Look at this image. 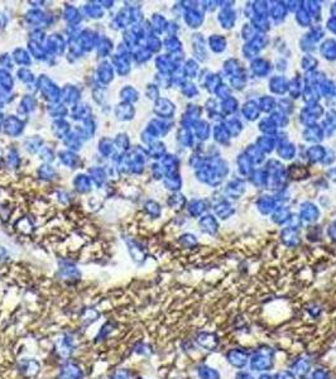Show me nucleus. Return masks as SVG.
Listing matches in <instances>:
<instances>
[{"label": "nucleus", "instance_id": "1", "mask_svg": "<svg viewBox=\"0 0 336 379\" xmlns=\"http://www.w3.org/2000/svg\"><path fill=\"white\" fill-rule=\"evenodd\" d=\"M35 89L41 96L48 101V104H55L61 101V88L47 75H41L35 80Z\"/></svg>", "mask_w": 336, "mask_h": 379}, {"label": "nucleus", "instance_id": "2", "mask_svg": "<svg viewBox=\"0 0 336 379\" xmlns=\"http://www.w3.org/2000/svg\"><path fill=\"white\" fill-rule=\"evenodd\" d=\"M24 19L30 27H34V29H43L53 23L52 15H48L40 8H32L28 10L24 15Z\"/></svg>", "mask_w": 336, "mask_h": 379}, {"label": "nucleus", "instance_id": "3", "mask_svg": "<svg viewBox=\"0 0 336 379\" xmlns=\"http://www.w3.org/2000/svg\"><path fill=\"white\" fill-rule=\"evenodd\" d=\"M272 367H273V352L269 350V348L259 349L250 358V368L253 370H256V372L269 370Z\"/></svg>", "mask_w": 336, "mask_h": 379}, {"label": "nucleus", "instance_id": "4", "mask_svg": "<svg viewBox=\"0 0 336 379\" xmlns=\"http://www.w3.org/2000/svg\"><path fill=\"white\" fill-rule=\"evenodd\" d=\"M45 48L47 53L52 57H58V56H63L67 48V42H66L65 37L61 33H52V34L47 35L45 42Z\"/></svg>", "mask_w": 336, "mask_h": 379}, {"label": "nucleus", "instance_id": "5", "mask_svg": "<svg viewBox=\"0 0 336 379\" xmlns=\"http://www.w3.org/2000/svg\"><path fill=\"white\" fill-rule=\"evenodd\" d=\"M25 129V123L22 118L18 115H8L4 119V124H3V132L7 137L17 138L23 134Z\"/></svg>", "mask_w": 336, "mask_h": 379}, {"label": "nucleus", "instance_id": "6", "mask_svg": "<svg viewBox=\"0 0 336 379\" xmlns=\"http://www.w3.org/2000/svg\"><path fill=\"white\" fill-rule=\"evenodd\" d=\"M58 379H85V370L79 363L65 360L58 368Z\"/></svg>", "mask_w": 336, "mask_h": 379}, {"label": "nucleus", "instance_id": "7", "mask_svg": "<svg viewBox=\"0 0 336 379\" xmlns=\"http://www.w3.org/2000/svg\"><path fill=\"white\" fill-rule=\"evenodd\" d=\"M61 281L67 283H75L81 280V271L76 267V264L70 260H62L57 272Z\"/></svg>", "mask_w": 336, "mask_h": 379}, {"label": "nucleus", "instance_id": "8", "mask_svg": "<svg viewBox=\"0 0 336 379\" xmlns=\"http://www.w3.org/2000/svg\"><path fill=\"white\" fill-rule=\"evenodd\" d=\"M115 76V70L113 67L111 62L107 60H102L101 62L97 65L96 70H95V79H96V84L101 86H107L110 83H113Z\"/></svg>", "mask_w": 336, "mask_h": 379}, {"label": "nucleus", "instance_id": "9", "mask_svg": "<svg viewBox=\"0 0 336 379\" xmlns=\"http://www.w3.org/2000/svg\"><path fill=\"white\" fill-rule=\"evenodd\" d=\"M78 41L85 53L91 52V51H94L96 48L99 34L94 29H91V28H84V29H81L80 34H79Z\"/></svg>", "mask_w": 336, "mask_h": 379}, {"label": "nucleus", "instance_id": "10", "mask_svg": "<svg viewBox=\"0 0 336 379\" xmlns=\"http://www.w3.org/2000/svg\"><path fill=\"white\" fill-rule=\"evenodd\" d=\"M132 53H127V55H118V53H114L111 56V65L114 67L115 73H118L122 78H125L127 75H129L130 70V60H132Z\"/></svg>", "mask_w": 336, "mask_h": 379}, {"label": "nucleus", "instance_id": "11", "mask_svg": "<svg viewBox=\"0 0 336 379\" xmlns=\"http://www.w3.org/2000/svg\"><path fill=\"white\" fill-rule=\"evenodd\" d=\"M76 348L75 337L71 334H63L61 339H58L57 344H56V349H57L60 357H62L65 360H68V358L73 354Z\"/></svg>", "mask_w": 336, "mask_h": 379}, {"label": "nucleus", "instance_id": "12", "mask_svg": "<svg viewBox=\"0 0 336 379\" xmlns=\"http://www.w3.org/2000/svg\"><path fill=\"white\" fill-rule=\"evenodd\" d=\"M81 100V90L76 85H67L63 86L61 89V102L66 105V106H75L76 104H79Z\"/></svg>", "mask_w": 336, "mask_h": 379}, {"label": "nucleus", "instance_id": "13", "mask_svg": "<svg viewBox=\"0 0 336 379\" xmlns=\"http://www.w3.org/2000/svg\"><path fill=\"white\" fill-rule=\"evenodd\" d=\"M37 109V100L32 94H25L20 99L19 104H18L17 112L19 118H25Z\"/></svg>", "mask_w": 336, "mask_h": 379}, {"label": "nucleus", "instance_id": "14", "mask_svg": "<svg viewBox=\"0 0 336 379\" xmlns=\"http://www.w3.org/2000/svg\"><path fill=\"white\" fill-rule=\"evenodd\" d=\"M57 156L61 165L70 168V170H76L81 166V157L76 152H72V150H60Z\"/></svg>", "mask_w": 336, "mask_h": 379}, {"label": "nucleus", "instance_id": "15", "mask_svg": "<svg viewBox=\"0 0 336 379\" xmlns=\"http://www.w3.org/2000/svg\"><path fill=\"white\" fill-rule=\"evenodd\" d=\"M80 10L83 18H87V19L97 20L101 19L105 15V9L100 5L99 2L87 3V4H85Z\"/></svg>", "mask_w": 336, "mask_h": 379}, {"label": "nucleus", "instance_id": "16", "mask_svg": "<svg viewBox=\"0 0 336 379\" xmlns=\"http://www.w3.org/2000/svg\"><path fill=\"white\" fill-rule=\"evenodd\" d=\"M70 117L71 119L75 122H85L86 119L92 117V107L87 102H79L75 106L70 109Z\"/></svg>", "mask_w": 336, "mask_h": 379}, {"label": "nucleus", "instance_id": "17", "mask_svg": "<svg viewBox=\"0 0 336 379\" xmlns=\"http://www.w3.org/2000/svg\"><path fill=\"white\" fill-rule=\"evenodd\" d=\"M96 129H97L96 120L91 117V118H89V119L85 120V122L81 123V125H78V127H76L73 130H75V132L78 133V134L80 135L84 140H89V139H91V138H94L95 133H96Z\"/></svg>", "mask_w": 336, "mask_h": 379}, {"label": "nucleus", "instance_id": "18", "mask_svg": "<svg viewBox=\"0 0 336 379\" xmlns=\"http://www.w3.org/2000/svg\"><path fill=\"white\" fill-rule=\"evenodd\" d=\"M87 175L91 178L92 183L96 186L97 188H102L104 185L107 181V172L102 166H91V167L87 170Z\"/></svg>", "mask_w": 336, "mask_h": 379}, {"label": "nucleus", "instance_id": "19", "mask_svg": "<svg viewBox=\"0 0 336 379\" xmlns=\"http://www.w3.org/2000/svg\"><path fill=\"white\" fill-rule=\"evenodd\" d=\"M62 18L67 25H79L83 20L81 10L72 4H65L62 10Z\"/></svg>", "mask_w": 336, "mask_h": 379}, {"label": "nucleus", "instance_id": "20", "mask_svg": "<svg viewBox=\"0 0 336 379\" xmlns=\"http://www.w3.org/2000/svg\"><path fill=\"white\" fill-rule=\"evenodd\" d=\"M96 53L97 57L102 58V60H106V57L113 56V51H114V45H113V41L109 37H106L105 34H99V41H97L96 45Z\"/></svg>", "mask_w": 336, "mask_h": 379}, {"label": "nucleus", "instance_id": "21", "mask_svg": "<svg viewBox=\"0 0 336 379\" xmlns=\"http://www.w3.org/2000/svg\"><path fill=\"white\" fill-rule=\"evenodd\" d=\"M72 187L76 192L81 195H86L91 192L92 190V181L89 177L87 173H78L72 180Z\"/></svg>", "mask_w": 336, "mask_h": 379}, {"label": "nucleus", "instance_id": "22", "mask_svg": "<svg viewBox=\"0 0 336 379\" xmlns=\"http://www.w3.org/2000/svg\"><path fill=\"white\" fill-rule=\"evenodd\" d=\"M18 368L20 372L24 375L32 377V375L37 374L41 369V363L35 360L34 358H23L18 363Z\"/></svg>", "mask_w": 336, "mask_h": 379}, {"label": "nucleus", "instance_id": "23", "mask_svg": "<svg viewBox=\"0 0 336 379\" xmlns=\"http://www.w3.org/2000/svg\"><path fill=\"white\" fill-rule=\"evenodd\" d=\"M114 114L118 120L120 122H129L134 118L135 109L133 104H128V102H119L117 106L114 107Z\"/></svg>", "mask_w": 336, "mask_h": 379}, {"label": "nucleus", "instance_id": "24", "mask_svg": "<svg viewBox=\"0 0 336 379\" xmlns=\"http://www.w3.org/2000/svg\"><path fill=\"white\" fill-rule=\"evenodd\" d=\"M51 132H52L53 137L57 138V139H63L67 134H70L72 130H71V124L66 119H56L52 122L51 125Z\"/></svg>", "mask_w": 336, "mask_h": 379}, {"label": "nucleus", "instance_id": "25", "mask_svg": "<svg viewBox=\"0 0 336 379\" xmlns=\"http://www.w3.org/2000/svg\"><path fill=\"white\" fill-rule=\"evenodd\" d=\"M12 58L15 65L22 66V67H29L32 65V56H30V53L25 48H15L12 53Z\"/></svg>", "mask_w": 336, "mask_h": 379}, {"label": "nucleus", "instance_id": "26", "mask_svg": "<svg viewBox=\"0 0 336 379\" xmlns=\"http://www.w3.org/2000/svg\"><path fill=\"white\" fill-rule=\"evenodd\" d=\"M23 147L29 155H37L45 147V139L41 135H32L23 142Z\"/></svg>", "mask_w": 336, "mask_h": 379}, {"label": "nucleus", "instance_id": "27", "mask_svg": "<svg viewBox=\"0 0 336 379\" xmlns=\"http://www.w3.org/2000/svg\"><path fill=\"white\" fill-rule=\"evenodd\" d=\"M28 52L30 53L32 58L37 61H43L46 62L47 58L50 57V55L46 51L45 45H41V43L34 42V41H28Z\"/></svg>", "mask_w": 336, "mask_h": 379}, {"label": "nucleus", "instance_id": "28", "mask_svg": "<svg viewBox=\"0 0 336 379\" xmlns=\"http://www.w3.org/2000/svg\"><path fill=\"white\" fill-rule=\"evenodd\" d=\"M228 360H229V363L233 367L242 369V368H244L245 365H247L248 355L247 353L243 352V350L234 349L230 350V352L228 353Z\"/></svg>", "mask_w": 336, "mask_h": 379}, {"label": "nucleus", "instance_id": "29", "mask_svg": "<svg viewBox=\"0 0 336 379\" xmlns=\"http://www.w3.org/2000/svg\"><path fill=\"white\" fill-rule=\"evenodd\" d=\"M97 150L102 158H111L117 153L114 140L110 139L109 137H102L97 143Z\"/></svg>", "mask_w": 336, "mask_h": 379}, {"label": "nucleus", "instance_id": "30", "mask_svg": "<svg viewBox=\"0 0 336 379\" xmlns=\"http://www.w3.org/2000/svg\"><path fill=\"white\" fill-rule=\"evenodd\" d=\"M62 142L68 150H72V152L78 153V150H80L81 148H83L85 140L75 132V130H72L70 134H67L63 138Z\"/></svg>", "mask_w": 336, "mask_h": 379}, {"label": "nucleus", "instance_id": "31", "mask_svg": "<svg viewBox=\"0 0 336 379\" xmlns=\"http://www.w3.org/2000/svg\"><path fill=\"white\" fill-rule=\"evenodd\" d=\"M47 111L50 114L51 118L53 119H65L67 115H70V109L68 106H66L63 102H55V104H48L47 105Z\"/></svg>", "mask_w": 336, "mask_h": 379}, {"label": "nucleus", "instance_id": "32", "mask_svg": "<svg viewBox=\"0 0 336 379\" xmlns=\"http://www.w3.org/2000/svg\"><path fill=\"white\" fill-rule=\"evenodd\" d=\"M37 176L41 181H45V182H52L53 180H56L57 177V171L53 166H51L50 163H42L40 167L37 168Z\"/></svg>", "mask_w": 336, "mask_h": 379}, {"label": "nucleus", "instance_id": "33", "mask_svg": "<svg viewBox=\"0 0 336 379\" xmlns=\"http://www.w3.org/2000/svg\"><path fill=\"white\" fill-rule=\"evenodd\" d=\"M114 145L118 153L125 155V153L129 152L130 139L129 137H128V134H125V133H118L114 138Z\"/></svg>", "mask_w": 336, "mask_h": 379}, {"label": "nucleus", "instance_id": "34", "mask_svg": "<svg viewBox=\"0 0 336 379\" xmlns=\"http://www.w3.org/2000/svg\"><path fill=\"white\" fill-rule=\"evenodd\" d=\"M0 86L8 94L12 93V90L14 89V78H13L9 70L0 68Z\"/></svg>", "mask_w": 336, "mask_h": 379}, {"label": "nucleus", "instance_id": "35", "mask_svg": "<svg viewBox=\"0 0 336 379\" xmlns=\"http://www.w3.org/2000/svg\"><path fill=\"white\" fill-rule=\"evenodd\" d=\"M310 367H311V364H310L309 359H306V358H300V359H297L296 362L293 363V365H292V373H293L294 375H297V377H304V375L307 374V372L310 370Z\"/></svg>", "mask_w": 336, "mask_h": 379}, {"label": "nucleus", "instance_id": "36", "mask_svg": "<svg viewBox=\"0 0 336 379\" xmlns=\"http://www.w3.org/2000/svg\"><path fill=\"white\" fill-rule=\"evenodd\" d=\"M196 342L201 345L202 348H206V349H214L217 345V339L214 334H210V332H202L197 336Z\"/></svg>", "mask_w": 336, "mask_h": 379}, {"label": "nucleus", "instance_id": "37", "mask_svg": "<svg viewBox=\"0 0 336 379\" xmlns=\"http://www.w3.org/2000/svg\"><path fill=\"white\" fill-rule=\"evenodd\" d=\"M119 97L122 99V102L133 104V102H135L138 100V91L133 86L127 85L123 89H120Z\"/></svg>", "mask_w": 336, "mask_h": 379}, {"label": "nucleus", "instance_id": "38", "mask_svg": "<svg viewBox=\"0 0 336 379\" xmlns=\"http://www.w3.org/2000/svg\"><path fill=\"white\" fill-rule=\"evenodd\" d=\"M7 166L10 170H18L20 167V155L17 148H10L7 153Z\"/></svg>", "mask_w": 336, "mask_h": 379}, {"label": "nucleus", "instance_id": "39", "mask_svg": "<svg viewBox=\"0 0 336 379\" xmlns=\"http://www.w3.org/2000/svg\"><path fill=\"white\" fill-rule=\"evenodd\" d=\"M17 79L20 81V83L25 84L27 86L33 85V84H35V80H37V79L34 78V75H33L32 71H30L28 67L18 68V70H17Z\"/></svg>", "mask_w": 336, "mask_h": 379}, {"label": "nucleus", "instance_id": "40", "mask_svg": "<svg viewBox=\"0 0 336 379\" xmlns=\"http://www.w3.org/2000/svg\"><path fill=\"white\" fill-rule=\"evenodd\" d=\"M113 330H114V324H113V322H110V321L104 322V324L101 325V327L99 329V331H97L96 336H95V342L96 343L105 342V340H106L107 337L111 335Z\"/></svg>", "mask_w": 336, "mask_h": 379}, {"label": "nucleus", "instance_id": "41", "mask_svg": "<svg viewBox=\"0 0 336 379\" xmlns=\"http://www.w3.org/2000/svg\"><path fill=\"white\" fill-rule=\"evenodd\" d=\"M128 250H129V254L132 255L133 260L137 263H140L143 259H144V253L143 250L140 249L139 245H138L137 242H128Z\"/></svg>", "mask_w": 336, "mask_h": 379}, {"label": "nucleus", "instance_id": "42", "mask_svg": "<svg viewBox=\"0 0 336 379\" xmlns=\"http://www.w3.org/2000/svg\"><path fill=\"white\" fill-rule=\"evenodd\" d=\"M91 95H92V100H94L96 104L101 105V104H104L105 99H106V89H105V86H101V85H99V84H96L95 88L92 89Z\"/></svg>", "mask_w": 336, "mask_h": 379}, {"label": "nucleus", "instance_id": "43", "mask_svg": "<svg viewBox=\"0 0 336 379\" xmlns=\"http://www.w3.org/2000/svg\"><path fill=\"white\" fill-rule=\"evenodd\" d=\"M197 374H199L200 379H220L217 370L212 369V368L207 367V365H201L197 369Z\"/></svg>", "mask_w": 336, "mask_h": 379}, {"label": "nucleus", "instance_id": "44", "mask_svg": "<svg viewBox=\"0 0 336 379\" xmlns=\"http://www.w3.org/2000/svg\"><path fill=\"white\" fill-rule=\"evenodd\" d=\"M107 379H135V377L132 370L128 368H119V369H115L114 372L110 373Z\"/></svg>", "mask_w": 336, "mask_h": 379}, {"label": "nucleus", "instance_id": "45", "mask_svg": "<svg viewBox=\"0 0 336 379\" xmlns=\"http://www.w3.org/2000/svg\"><path fill=\"white\" fill-rule=\"evenodd\" d=\"M38 156H40L41 160L43 161V163H50V165L56 160L55 150L51 147H47V145H45V147L40 150Z\"/></svg>", "mask_w": 336, "mask_h": 379}, {"label": "nucleus", "instance_id": "46", "mask_svg": "<svg viewBox=\"0 0 336 379\" xmlns=\"http://www.w3.org/2000/svg\"><path fill=\"white\" fill-rule=\"evenodd\" d=\"M99 311L96 309H92V307H89L83 312V321L86 325H91L92 322L96 321L99 319Z\"/></svg>", "mask_w": 336, "mask_h": 379}, {"label": "nucleus", "instance_id": "47", "mask_svg": "<svg viewBox=\"0 0 336 379\" xmlns=\"http://www.w3.org/2000/svg\"><path fill=\"white\" fill-rule=\"evenodd\" d=\"M46 38H47V35H46L45 30H43V29H33L32 32H30L29 41H34V42L41 43V45H45Z\"/></svg>", "mask_w": 336, "mask_h": 379}, {"label": "nucleus", "instance_id": "48", "mask_svg": "<svg viewBox=\"0 0 336 379\" xmlns=\"http://www.w3.org/2000/svg\"><path fill=\"white\" fill-rule=\"evenodd\" d=\"M13 65H14V61H13L12 55H9V53L0 55V66H2V68L10 70V68H13Z\"/></svg>", "mask_w": 336, "mask_h": 379}, {"label": "nucleus", "instance_id": "49", "mask_svg": "<svg viewBox=\"0 0 336 379\" xmlns=\"http://www.w3.org/2000/svg\"><path fill=\"white\" fill-rule=\"evenodd\" d=\"M311 379H329V374H327L326 370L317 369L312 373Z\"/></svg>", "mask_w": 336, "mask_h": 379}, {"label": "nucleus", "instance_id": "50", "mask_svg": "<svg viewBox=\"0 0 336 379\" xmlns=\"http://www.w3.org/2000/svg\"><path fill=\"white\" fill-rule=\"evenodd\" d=\"M277 379H294V375L292 372H288V370H282L279 372L278 374L276 375Z\"/></svg>", "mask_w": 336, "mask_h": 379}, {"label": "nucleus", "instance_id": "51", "mask_svg": "<svg viewBox=\"0 0 336 379\" xmlns=\"http://www.w3.org/2000/svg\"><path fill=\"white\" fill-rule=\"evenodd\" d=\"M147 349H148V347L144 344V343H139V344L135 347L134 350L138 355H145V352H147Z\"/></svg>", "mask_w": 336, "mask_h": 379}, {"label": "nucleus", "instance_id": "52", "mask_svg": "<svg viewBox=\"0 0 336 379\" xmlns=\"http://www.w3.org/2000/svg\"><path fill=\"white\" fill-rule=\"evenodd\" d=\"M8 24V17L5 14H3V13H0V30L4 29L5 27H7Z\"/></svg>", "mask_w": 336, "mask_h": 379}, {"label": "nucleus", "instance_id": "53", "mask_svg": "<svg viewBox=\"0 0 336 379\" xmlns=\"http://www.w3.org/2000/svg\"><path fill=\"white\" fill-rule=\"evenodd\" d=\"M99 3L104 9H111V8L114 7V2H104V0H101V2Z\"/></svg>", "mask_w": 336, "mask_h": 379}, {"label": "nucleus", "instance_id": "54", "mask_svg": "<svg viewBox=\"0 0 336 379\" xmlns=\"http://www.w3.org/2000/svg\"><path fill=\"white\" fill-rule=\"evenodd\" d=\"M237 379H254L249 373L247 372H240L237 374Z\"/></svg>", "mask_w": 336, "mask_h": 379}, {"label": "nucleus", "instance_id": "55", "mask_svg": "<svg viewBox=\"0 0 336 379\" xmlns=\"http://www.w3.org/2000/svg\"><path fill=\"white\" fill-rule=\"evenodd\" d=\"M4 119H5L4 114H3V111H2V110H0V132H2V130H3V124H4Z\"/></svg>", "mask_w": 336, "mask_h": 379}, {"label": "nucleus", "instance_id": "56", "mask_svg": "<svg viewBox=\"0 0 336 379\" xmlns=\"http://www.w3.org/2000/svg\"><path fill=\"white\" fill-rule=\"evenodd\" d=\"M259 379H277L276 375H272V374H262L260 377H259Z\"/></svg>", "mask_w": 336, "mask_h": 379}, {"label": "nucleus", "instance_id": "57", "mask_svg": "<svg viewBox=\"0 0 336 379\" xmlns=\"http://www.w3.org/2000/svg\"><path fill=\"white\" fill-rule=\"evenodd\" d=\"M135 379H145V378H135Z\"/></svg>", "mask_w": 336, "mask_h": 379}]
</instances>
